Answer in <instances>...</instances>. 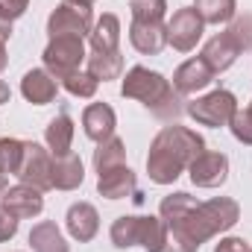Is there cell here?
Listing matches in <instances>:
<instances>
[{
    "mask_svg": "<svg viewBox=\"0 0 252 252\" xmlns=\"http://www.w3.org/2000/svg\"><path fill=\"white\" fill-rule=\"evenodd\" d=\"M0 208L9 211L15 220H32V217H38V214L44 211V190L18 182V185H12V188L3 190Z\"/></svg>",
    "mask_w": 252,
    "mask_h": 252,
    "instance_id": "10",
    "label": "cell"
},
{
    "mask_svg": "<svg viewBox=\"0 0 252 252\" xmlns=\"http://www.w3.org/2000/svg\"><path fill=\"white\" fill-rule=\"evenodd\" d=\"M190 121H196L199 126H208V129H220V126H229L235 112H238V97L229 91V88H214L202 97H196L193 103L185 106Z\"/></svg>",
    "mask_w": 252,
    "mask_h": 252,
    "instance_id": "5",
    "label": "cell"
},
{
    "mask_svg": "<svg viewBox=\"0 0 252 252\" xmlns=\"http://www.w3.org/2000/svg\"><path fill=\"white\" fill-rule=\"evenodd\" d=\"M205 32V21L199 18V12L193 6H182L173 12V18L167 21V44L179 53H190L199 38Z\"/></svg>",
    "mask_w": 252,
    "mask_h": 252,
    "instance_id": "9",
    "label": "cell"
},
{
    "mask_svg": "<svg viewBox=\"0 0 252 252\" xmlns=\"http://www.w3.org/2000/svg\"><path fill=\"white\" fill-rule=\"evenodd\" d=\"M9 97H12V91H9V85L0 79V106H3V103H9Z\"/></svg>",
    "mask_w": 252,
    "mask_h": 252,
    "instance_id": "36",
    "label": "cell"
},
{
    "mask_svg": "<svg viewBox=\"0 0 252 252\" xmlns=\"http://www.w3.org/2000/svg\"><path fill=\"white\" fill-rule=\"evenodd\" d=\"M97 193L106 199H126V196L138 193V179L129 170V164H118L112 170L97 173Z\"/></svg>",
    "mask_w": 252,
    "mask_h": 252,
    "instance_id": "17",
    "label": "cell"
},
{
    "mask_svg": "<svg viewBox=\"0 0 252 252\" xmlns=\"http://www.w3.org/2000/svg\"><path fill=\"white\" fill-rule=\"evenodd\" d=\"M129 12H132V21H153V24H164L167 0H129Z\"/></svg>",
    "mask_w": 252,
    "mask_h": 252,
    "instance_id": "28",
    "label": "cell"
},
{
    "mask_svg": "<svg viewBox=\"0 0 252 252\" xmlns=\"http://www.w3.org/2000/svg\"><path fill=\"white\" fill-rule=\"evenodd\" d=\"M18 223H21V220H15L9 211L0 208V244H6V241H12V238L18 235Z\"/></svg>",
    "mask_w": 252,
    "mask_h": 252,
    "instance_id": "32",
    "label": "cell"
},
{
    "mask_svg": "<svg viewBox=\"0 0 252 252\" xmlns=\"http://www.w3.org/2000/svg\"><path fill=\"white\" fill-rule=\"evenodd\" d=\"M211 82H214V70L202 59H188V62H182L173 70V88L182 97H190L196 91H205Z\"/></svg>",
    "mask_w": 252,
    "mask_h": 252,
    "instance_id": "15",
    "label": "cell"
},
{
    "mask_svg": "<svg viewBox=\"0 0 252 252\" xmlns=\"http://www.w3.org/2000/svg\"><path fill=\"white\" fill-rule=\"evenodd\" d=\"M85 182V167L79 156H53V188L56 190H76Z\"/></svg>",
    "mask_w": 252,
    "mask_h": 252,
    "instance_id": "20",
    "label": "cell"
},
{
    "mask_svg": "<svg viewBox=\"0 0 252 252\" xmlns=\"http://www.w3.org/2000/svg\"><path fill=\"white\" fill-rule=\"evenodd\" d=\"M0 185H6V176H3V173H0Z\"/></svg>",
    "mask_w": 252,
    "mask_h": 252,
    "instance_id": "37",
    "label": "cell"
},
{
    "mask_svg": "<svg viewBox=\"0 0 252 252\" xmlns=\"http://www.w3.org/2000/svg\"><path fill=\"white\" fill-rule=\"evenodd\" d=\"M88 41H91L88 53H121V18L115 12H103Z\"/></svg>",
    "mask_w": 252,
    "mask_h": 252,
    "instance_id": "19",
    "label": "cell"
},
{
    "mask_svg": "<svg viewBox=\"0 0 252 252\" xmlns=\"http://www.w3.org/2000/svg\"><path fill=\"white\" fill-rule=\"evenodd\" d=\"M199 153H205V138L196 129H188V126H179V124L164 126L150 144V156H147L150 182L173 185Z\"/></svg>",
    "mask_w": 252,
    "mask_h": 252,
    "instance_id": "2",
    "label": "cell"
},
{
    "mask_svg": "<svg viewBox=\"0 0 252 252\" xmlns=\"http://www.w3.org/2000/svg\"><path fill=\"white\" fill-rule=\"evenodd\" d=\"M238 56H241V50H238V44L229 38V32L211 35V38L202 44V53H199V59L214 70V76H217V73H226L232 64L238 62Z\"/></svg>",
    "mask_w": 252,
    "mask_h": 252,
    "instance_id": "16",
    "label": "cell"
},
{
    "mask_svg": "<svg viewBox=\"0 0 252 252\" xmlns=\"http://www.w3.org/2000/svg\"><path fill=\"white\" fill-rule=\"evenodd\" d=\"M82 3H94V0H82Z\"/></svg>",
    "mask_w": 252,
    "mask_h": 252,
    "instance_id": "40",
    "label": "cell"
},
{
    "mask_svg": "<svg viewBox=\"0 0 252 252\" xmlns=\"http://www.w3.org/2000/svg\"><path fill=\"white\" fill-rule=\"evenodd\" d=\"M115 126H118V115H115V109L109 103H91V106H85V112H82V129H85V135L94 144H103L106 138H112Z\"/></svg>",
    "mask_w": 252,
    "mask_h": 252,
    "instance_id": "18",
    "label": "cell"
},
{
    "mask_svg": "<svg viewBox=\"0 0 252 252\" xmlns=\"http://www.w3.org/2000/svg\"><path fill=\"white\" fill-rule=\"evenodd\" d=\"M64 226H67V235L79 244H88L97 238L100 232V214L91 202H73L64 214Z\"/></svg>",
    "mask_w": 252,
    "mask_h": 252,
    "instance_id": "13",
    "label": "cell"
},
{
    "mask_svg": "<svg viewBox=\"0 0 252 252\" xmlns=\"http://www.w3.org/2000/svg\"><path fill=\"white\" fill-rule=\"evenodd\" d=\"M44 144H47V150L53 156H67L70 153V147H73V118L64 109L47 124V129H44Z\"/></svg>",
    "mask_w": 252,
    "mask_h": 252,
    "instance_id": "21",
    "label": "cell"
},
{
    "mask_svg": "<svg viewBox=\"0 0 252 252\" xmlns=\"http://www.w3.org/2000/svg\"><path fill=\"white\" fill-rule=\"evenodd\" d=\"M158 217L167 226L164 252H199V247L241 220V205L232 196H214L196 202L188 190H173L161 199Z\"/></svg>",
    "mask_w": 252,
    "mask_h": 252,
    "instance_id": "1",
    "label": "cell"
},
{
    "mask_svg": "<svg viewBox=\"0 0 252 252\" xmlns=\"http://www.w3.org/2000/svg\"><path fill=\"white\" fill-rule=\"evenodd\" d=\"M21 156H24V141H18V138H0V173L6 179L18 173Z\"/></svg>",
    "mask_w": 252,
    "mask_h": 252,
    "instance_id": "26",
    "label": "cell"
},
{
    "mask_svg": "<svg viewBox=\"0 0 252 252\" xmlns=\"http://www.w3.org/2000/svg\"><path fill=\"white\" fill-rule=\"evenodd\" d=\"M27 9H30V0H0V15H3L6 21H18V18H24Z\"/></svg>",
    "mask_w": 252,
    "mask_h": 252,
    "instance_id": "31",
    "label": "cell"
},
{
    "mask_svg": "<svg viewBox=\"0 0 252 252\" xmlns=\"http://www.w3.org/2000/svg\"><path fill=\"white\" fill-rule=\"evenodd\" d=\"M21 94H24V100L32 103V106H47V103L56 100V94H59V82L53 79L50 70H44V67H32V70H27L24 79H21Z\"/></svg>",
    "mask_w": 252,
    "mask_h": 252,
    "instance_id": "14",
    "label": "cell"
},
{
    "mask_svg": "<svg viewBox=\"0 0 252 252\" xmlns=\"http://www.w3.org/2000/svg\"><path fill=\"white\" fill-rule=\"evenodd\" d=\"M30 247L32 252H67L70 244L64 241L62 229L53 220H41L30 229Z\"/></svg>",
    "mask_w": 252,
    "mask_h": 252,
    "instance_id": "22",
    "label": "cell"
},
{
    "mask_svg": "<svg viewBox=\"0 0 252 252\" xmlns=\"http://www.w3.org/2000/svg\"><path fill=\"white\" fill-rule=\"evenodd\" d=\"M118 164H126V144L118 135H112L103 144H97V150H94V170L103 173V170H112Z\"/></svg>",
    "mask_w": 252,
    "mask_h": 252,
    "instance_id": "24",
    "label": "cell"
},
{
    "mask_svg": "<svg viewBox=\"0 0 252 252\" xmlns=\"http://www.w3.org/2000/svg\"><path fill=\"white\" fill-rule=\"evenodd\" d=\"M15 176L24 185L50 190L53 188V153L35 141H24V156H21V167Z\"/></svg>",
    "mask_w": 252,
    "mask_h": 252,
    "instance_id": "8",
    "label": "cell"
},
{
    "mask_svg": "<svg viewBox=\"0 0 252 252\" xmlns=\"http://www.w3.org/2000/svg\"><path fill=\"white\" fill-rule=\"evenodd\" d=\"M214 252H252V247L244 241V238L226 235V238H220V244L214 247Z\"/></svg>",
    "mask_w": 252,
    "mask_h": 252,
    "instance_id": "33",
    "label": "cell"
},
{
    "mask_svg": "<svg viewBox=\"0 0 252 252\" xmlns=\"http://www.w3.org/2000/svg\"><path fill=\"white\" fill-rule=\"evenodd\" d=\"M94 30V12H91V3H82V0H62L50 18H47V35L56 38V35H91Z\"/></svg>",
    "mask_w": 252,
    "mask_h": 252,
    "instance_id": "7",
    "label": "cell"
},
{
    "mask_svg": "<svg viewBox=\"0 0 252 252\" xmlns=\"http://www.w3.org/2000/svg\"><path fill=\"white\" fill-rule=\"evenodd\" d=\"M229 38L238 44L241 53H250L252 50V15H235L226 27Z\"/></svg>",
    "mask_w": 252,
    "mask_h": 252,
    "instance_id": "29",
    "label": "cell"
},
{
    "mask_svg": "<svg viewBox=\"0 0 252 252\" xmlns=\"http://www.w3.org/2000/svg\"><path fill=\"white\" fill-rule=\"evenodd\" d=\"M62 88L70 94V97H79V100H91L94 94H97V88H100V82L88 73V70H76V73H70L67 79H62Z\"/></svg>",
    "mask_w": 252,
    "mask_h": 252,
    "instance_id": "27",
    "label": "cell"
},
{
    "mask_svg": "<svg viewBox=\"0 0 252 252\" xmlns=\"http://www.w3.org/2000/svg\"><path fill=\"white\" fill-rule=\"evenodd\" d=\"M129 44L141 56H158L167 47V24L153 21H132L129 24Z\"/></svg>",
    "mask_w": 252,
    "mask_h": 252,
    "instance_id": "12",
    "label": "cell"
},
{
    "mask_svg": "<svg viewBox=\"0 0 252 252\" xmlns=\"http://www.w3.org/2000/svg\"><path fill=\"white\" fill-rule=\"evenodd\" d=\"M247 109H250V115H252V103H250V106H247Z\"/></svg>",
    "mask_w": 252,
    "mask_h": 252,
    "instance_id": "39",
    "label": "cell"
},
{
    "mask_svg": "<svg viewBox=\"0 0 252 252\" xmlns=\"http://www.w3.org/2000/svg\"><path fill=\"white\" fill-rule=\"evenodd\" d=\"M121 94L126 100H138L144 109H150L156 118L161 121H170L176 124L185 112L182 106V94L173 88V82L158 73V70H150L144 64H132L126 70L124 82H121Z\"/></svg>",
    "mask_w": 252,
    "mask_h": 252,
    "instance_id": "3",
    "label": "cell"
},
{
    "mask_svg": "<svg viewBox=\"0 0 252 252\" xmlns=\"http://www.w3.org/2000/svg\"><path fill=\"white\" fill-rule=\"evenodd\" d=\"M88 73L97 82H109V79H121L124 73V56L121 53H88Z\"/></svg>",
    "mask_w": 252,
    "mask_h": 252,
    "instance_id": "23",
    "label": "cell"
},
{
    "mask_svg": "<svg viewBox=\"0 0 252 252\" xmlns=\"http://www.w3.org/2000/svg\"><path fill=\"white\" fill-rule=\"evenodd\" d=\"M193 9L205 24H229L238 15V0H196Z\"/></svg>",
    "mask_w": 252,
    "mask_h": 252,
    "instance_id": "25",
    "label": "cell"
},
{
    "mask_svg": "<svg viewBox=\"0 0 252 252\" xmlns=\"http://www.w3.org/2000/svg\"><path fill=\"white\" fill-rule=\"evenodd\" d=\"M109 238L118 250L141 247L144 252H164L167 250V226L161 217L153 214H124L112 223Z\"/></svg>",
    "mask_w": 252,
    "mask_h": 252,
    "instance_id": "4",
    "label": "cell"
},
{
    "mask_svg": "<svg viewBox=\"0 0 252 252\" xmlns=\"http://www.w3.org/2000/svg\"><path fill=\"white\" fill-rule=\"evenodd\" d=\"M232 135H235V141H241L244 147H252V115L250 109H238L235 112V118H232Z\"/></svg>",
    "mask_w": 252,
    "mask_h": 252,
    "instance_id": "30",
    "label": "cell"
},
{
    "mask_svg": "<svg viewBox=\"0 0 252 252\" xmlns=\"http://www.w3.org/2000/svg\"><path fill=\"white\" fill-rule=\"evenodd\" d=\"M188 173H190V182L196 188H220L229 179V156L226 153L205 150V153H199L190 161Z\"/></svg>",
    "mask_w": 252,
    "mask_h": 252,
    "instance_id": "11",
    "label": "cell"
},
{
    "mask_svg": "<svg viewBox=\"0 0 252 252\" xmlns=\"http://www.w3.org/2000/svg\"><path fill=\"white\" fill-rule=\"evenodd\" d=\"M41 59H44V70H50L53 79L62 82L82 67V62L88 59V50H85L79 35H56L47 41Z\"/></svg>",
    "mask_w": 252,
    "mask_h": 252,
    "instance_id": "6",
    "label": "cell"
},
{
    "mask_svg": "<svg viewBox=\"0 0 252 252\" xmlns=\"http://www.w3.org/2000/svg\"><path fill=\"white\" fill-rule=\"evenodd\" d=\"M9 35H12V21L0 15V41H9Z\"/></svg>",
    "mask_w": 252,
    "mask_h": 252,
    "instance_id": "34",
    "label": "cell"
},
{
    "mask_svg": "<svg viewBox=\"0 0 252 252\" xmlns=\"http://www.w3.org/2000/svg\"><path fill=\"white\" fill-rule=\"evenodd\" d=\"M3 190H6V185H0V196H3Z\"/></svg>",
    "mask_w": 252,
    "mask_h": 252,
    "instance_id": "38",
    "label": "cell"
},
{
    "mask_svg": "<svg viewBox=\"0 0 252 252\" xmlns=\"http://www.w3.org/2000/svg\"><path fill=\"white\" fill-rule=\"evenodd\" d=\"M6 64H9V53H6V41H0V73L6 70Z\"/></svg>",
    "mask_w": 252,
    "mask_h": 252,
    "instance_id": "35",
    "label": "cell"
}]
</instances>
